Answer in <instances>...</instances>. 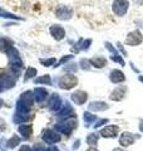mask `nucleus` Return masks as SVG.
<instances>
[{
  "label": "nucleus",
  "mask_w": 143,
  "mask_h": 151,
  "mask_svg": "<svg viewBox=\"0 0 143 151\" xmlns=\"http://www.w3.org/2000/svg\"><path fill=\"white\" fill-rule=\"evenodd\" d=\"M5 52H6V55L9 59V65H10L11 69L14 70V73L18 74L19 69L23 67V60L20 58V55H19V52L16 50V48H14V47H8Z\"/></svg>",
  "instance_id": "1"
},
{
  "label": "nucleus",
  "mask_w": 143,
  "mask_h": 151,
  "mask_svg": "<svg viewBox=\"0 0 143 151\" xmlns=\"http://www.w3.org/2000/svg\"><path fill=\"white\" fill-rule=\"evenodd\" d=\"M78 126V120L75 119V116L73 117H69V119H65L63 121L58 122L54 127L56 131L61 132L63 135H66V136H70V134L73 132V130L77 129Z\"/></svg>",
  "instance_id": "2"
},
{
  "label": "nucleus",
  "mask_w": 143,
  "mask_h": 151,
  "mask_svg": "<svg viewBox=\"0 0 143 151\" xmlns=\"http://www.w3.org/2000/svg\"><path fill=\"white\" fill-rule=\"evenodd\" d=\"M18 79V74L15 73H5L0 76V92H4L5 89H10L14 87Z\"/></svg>",
  "instance_id": "3"
},
{
  "label": "nucleus",
  "mask_w": 143,
  "mask_h": 151,
  "mask_svg": "<svg viewBox=\"0 0 143 151\" xmlns=\"http://www.w3.org/2000/svg\"><path fill=\"white\" fill-rule=\"evenodd\" d=\"M78 84V78L73 74H65L59 79V87L61 89H72Z\"/></svg>",
  "instance_id": "4"
},
{
  "label": "nucleus",
  "mask_w": 143,
  "mask_h": 151,
  "mask_svg": "<svg viewBox=\"0 0 143 151\" xmlns=\"http://www.w3.org/2000/svg\"><path fill=\"white\" fill-rule=\"evenodd\" d=\"M128 8H129V3L128 0H114L112 9L113 13L118 17H123L124 14L128 12Z\"/></svg>",
  "instance_id": "5"
},
{
  "label": "nucleus",
  "mask_w": 143,
  "mask_h": 151,
  "mask_svg": "<svg viewBox=\"0 0 143 151\" xmlns=\"http://www.w3.org/2000/svg\"><path fill=\"white\" fill-rule=\"evenodd\" d=\"M143 42V35L139 30H133L131 33H128V35L126 38V44L131 47L139 45Z\"/></svg>",
  "instance_id": "6"
},
{
  "label": "nucleus",
  "mask_w": 143,
  "mask_h": 151,
  "mask_svg": "<svg viewBox=\"0 0 143 151\" xmlns=\"http://www.w3.org/2000/svg\"><path fill=\"white\" fill-rule=\"evenodd\" d=\"M119 132V127L116 126V125H109V126H106L104 129L101 130V136L104 139H114L117 137Z\"/></svg>",
  "instance_id": "7"
},
{
  "label": "nucleus",
  "mask_w": 143,
  "mask_h": 151,
  "mask_svg": "<svg viewBox=\"0 0 143 151\" xmlns=\"http://www.w3.org/2000/svg\"><path fill=\"white\" fill-rule=\"evenodd\" d=\"M43 140H44V142H46V144L53 145V144L59 142L61 137L54 130H46V131H44V134H43Z\"/></svg>",
  "instance_id": "8"
},
{
  "label": "nucleus",
  "mask_w": 143,
  "mask_h": 151,
  "mask_svg": "<svg viewBox=\"0 0 143 151\" xmlns=\"http://www.w3.org/2000/svg\"><path fill=\"white\" fill-rule=\"evenodd\" d=\"M48 107L50 111H59L61 108V98L58 93H53L48 101Z\"/></svg>",
  "instance_id": "9"
},
{
  "label": "nucleus",
  "mask_w": 143,
  "mask_h": 151,
  "mask_svg": "<svg viewBox=\"0 0 143 151\" xmlns=\"http://www.w3.org/2000/svg\"><path fill=\"white\" fill-rule=\"evenodd\" d=\"M55 15L56 18H59L60 20H69V19L73 17V10L68 6H59L55 10Z\"/></svg>",
  "instance_id": "10"
},
{
  "label": "nucleus",
  "mask_w": 143,
  "mask_h": 151,
  "mask_svg": "<svg viewBox=\"0 0 143 151\" xmlns=\"http://www.w3.org/2000/svg\"><path fill=\"white\" fill-rule=\"evenodd\" d=\"M87 100H88V93L84 91H80L79 89V91H75L72 93V101H73L75 105L82 106L87 102Z\"/></svg>",
  "instance_id": "11"
},
{
  "label": "nucleus",
  "mask_w": 143,
  "mask_h": 151,
  "mask_svg": "<svg viewBox=\"0 0 143 151\" xmlns=\"http://www.w3.org/2000/svg\"><path fill=\"white\" fill-rule=\"evenodd\" d=\"M126 93H127V86H118L117 88L113 89L109 98L112 101H122L126 97Z\"/></svg>",
  "instance_id": "12"
},
{
  "label": "nucleus",
  "mask_w": 143,
  "mask_h": 151,
  "mask_svg": "<svg viewBox=\"0 0 143 151\" xmlns=\"http://www.w3.org/2000/svg\"><path fill=\"white\" fill-rule=\"evenodd\" d=\"M134 141H136V136L133 134H131V132H123L121 137H119V145L123 146V147H128V146L134 144Z\"/></svg>",
  "instance_id": "13"
},
{
  "label": "nucleus",
  "mask_w": 143,
  "mask_h": 151,
  "mask_svg": "<svg viewBox=\"0 0 143 151\" xmlns=\"http://www.w3.org/2000/svg\"><path fill=\"white\" fill-rule=\"evenodd\" d=\"M74 116V110L70 106V103L66 102L64 106H61V108L58 111V117L59 119H69V117Z\"/></svg>",
  "instance_id": "14"
},
{
  "label": "nucleus",
  "mask_w": 143,
  "mask_h": 151,
  "mask_svg": "<svg viewBox=\"0 0 143 151\" xmlns=\"http://www.w3.org/2000/svg\"><path fill=\"white\" fill-rule=\"evenodd\" d=\"M50 35L54 38L55 40H61L65 37V30L63 27L60 25H51L50 27Z\"/></svg>",
  "instance_id": "15"
},
{
  "label": "nucleus",
  "mask_w": 143,
  "mask_h": 151,
  "mask_svg": "<svg viewBox=\"0 0 143 151\" xmlns=\"http://www.w3.org/2000/svg\"><path fill=\"white\" fill-rule=\"evenodd\" d=\"M109 78H111V81L113 83H122V82H124L126 81V76L124 73L122 72V70H119V69H113L111 74H109Z\"/></svg>",
  "instance_id": "16"
},
{
  "label": "nucleus",
  "mask_w": 143,
  "mask_h": 151,
  "mask_svg": "<svg viewBox=\"0 0 143 151\" xmlns=\"http://www.w3.org/2000/svg\"><path fill=\"white\" fill-rule=\"evenodd\" d=\"M34 98H35V101L38 103H41V102H44L46 100V97H48V91L45 88H43V87H38L34 89Z\"/></svg>",
  "instance_id": "17"
},
{
  "label": "nucleus",
  "mask_w": 143,
  "mask_h": 151,
  "mask_svg": "<svg viewBox=\"0 0 143 151\" xmlns=\"http://www.w3.org/2000/svg\"><path fill=\"white\" fill-rule=\"evenodd\" d=\"M18 131L25 140H29L33 135V126L31 125H20Z\"/></svg>",
  "instance_id": "18"
},
{
  "label": "nucleus",
  "mask_w": 143,
  "mask_h": 151,
  "mask_svg": "<svg viewBox=\"0 0 143 151\" xmlns=\"http://www.w3.org/2000/svg\"><path fill=\"white\" fill-rule=\"evenodd\" d=\"M89 110L90 111H95V112H101V111H106L108 110V105L106 102H102V101H94V102H90L89 103Z\"/></svg>",
  "instance_id": "19"
},
{
  "label": "nucleus",
  "mask_w": 143,
  "mask_h": 151,
  "mask_svg": "<svg viewBox=\"0 0 143 151\" xmlns=\"http://www.w3.org/2000/svg\"><path fill=\"white\" fill-rule=\"evenodd\" d=\"M89 63L93 65L95 68H103L104 65H107V59L104 57H101V55H97V57H93L92 59H89Z\"/></svg>",
  "instance_id": "20"
},
{
  "label": "nucleus",
  "mask_w": 143,
  "mask_h": 151,
  "mask_svg": "<svg viewBox=\"0 0 143 151\" xmlns=\"http://www.w3.org/2000/svg\"><path fill=\"white\" fill-rule=\"evenodd\" d=\"M29 120H33V115H23V113H18L15 112V115L13 117V121L15 122V124H23V122H26Z\"/></svg>",
  "instance_id": "21"
},
{
  "label": "nucleus",
  "mask_w": 143,
  "mask_h": 151,
  "mask_svg": "<svg viewBox=\"0 0 143 151\" xmlns=\"http://www.w3.org/2000/svg\"><path fill=\"white\" fill-rule=\"evenodd\" d=\"M20 137L19 136H16V135H13V137L11 139H9L8 141H6V146H8V149H15L16 146L20 144Z\"/></svg>",
  "instance_id": "22"
},
{
  "label": "nucleus",
  "mask_w": 143,
  "mask_h": 151,
  "mask_svg": "<svg viewBox=\"0 0 143 151\" xmlns=\"http://www.w3.org/2000/svg\"><path fill=\"white\" fill-rule=\"evenodd\" d=\"M98 135L97 134H89L87 136V139H85V141H87V144L90 146V147H94L95 145L98 144Z\"/></svg>",
  "instance_id": "23"
},
{
  "label": "nucleus",
  "mask_w": 143,
  "mask_h": 151,
  "mask_svg": "<svg viewBox=\"0 0 143 151\" xmlns=\"http://www.w3.org/2000/svg\"><path fill=\"white\" fill-rule=\"evenodd\" d=\"M83 119H84V122H85V125H87V127H89V125L92 124V122L97 120V116H94L93 113H90V112H84Z\"/></svg>",
  "instance_id": "24"
},
{
  "label": "nucleus",
  "mask_w": 143,
  "mask_h": 151,
  "mask_svg": "<svg viewBox=\"0 0 143 151\" xmlns=\"http://www.w3.org/2000/svg\"><path fill=\"white\" fill-rule=\"evenodd\" d=\"M34 82H35V84H40V83H43V84H51V79H50V76H48V74H45V76H43V77H39V78H35L34 79Z\"/></svg>",
  "instance_id": "25"
},
{
  "label": "nucleus",
  "mask_w": 143,
  "mask_h": 151,
  "mask_svg": "<svg viewBox=\"0 0 143 151\" xmlns=\"http://www.w3.org/2000/svg\"><path fill=\"white\" fill-rule=\"evenodd\" d=\"M36 73H38V70L35 69V68H33V67H29L26 70H25V76H24V81H29L30 78H33L34 76H36Z\"/></svg>",
  "instance_id": "26"
},
{
  "label": "nucleus",
  "mask_w": 143,
  "mask_h": 151,
  "mask_svg": "<svg viewBox=\"0 0 143 151\" xmlns=\"http://www.w3.org/2000/svg\"><path fill=\"white\" fill-rule=\"evenodd\" d=\"M46 149H45V146L43 145V144H35L34 146H33V149H31V151H45Z\"/></svg>",
  "instance_id": "27"
},
{
  "label": "nucleus",
  "mask_w": 143,
  "mask_h": 151,
  "mask_svg": "<svg viewBox=\"0 0 143 151\" xmlns=\"http://www.w3.org/2000/svg\"><path fill=\"white\" fill-rule=\"evenodd\" d=\"M106 48H107L109 52H112L114 55H119V54H118V52H117V49L114 48V47H113L111 43H106Z\"/></svg>",
  "instance_id": "28"
},
{
  "label": "nucleus",
  "mask_w": 143,
  "mask_h": 151,
  "mask_svg": "<svg viewBox=\"0 0 143 151\" xmlns=\"http://www.w3.org/2000/svg\"><path fill=\"white\" fill-rule=\"evenodd\" d=\"M40 62L44 64L45 67H48V65H51V64H54V63H55V58H50V59H46V60H45V59H41Z\"/></svg>",
  "instance_id": "29"
},
{
  "label": "nucleus",
  "mask_w": 143,
  "mask_h": 151,
  "mask_svg": "<svg viewBox=\"0 0 143 151\" xmlns=\"http://www.w3.org/2000/svg\"><path fill=\"white\" fill-rule=\"evenodd\" d=\"M108 122V120H106V119H102V120H99V121H97L94 124V127L95 129H98V127H101V126H103V125H106Z\"/></svg>",
  "instance_id": "30"
},
{
  "label": "nucleus",
  "mask_w": 143,
  "mask_h": 151,
  "mask_svg": "<svg viewBox=\"0 0 143 151\" xmlns=\"http://www.w3.org/2000/svg\"><path fill=\"white\" fill-rule=\"evenodd\" d=\"M112 59L114 60V62H117V63H119L121 65H124V60H123L121 57L119 55H112Z\"/></svg>",
  "instance_id": "31"
},
{
  "label": "nucleus",
  "mask_w": 143,
  "mask_h": 151,
  "mask_svg": "<svg viewBox=\"0 0 143 151\" xmlns=\"http://www.w3.org/2000/svg\"><path fill=\"white\" fill-rule=\"evenodd\" d=\"M82 43H83V45L80 47V48L85 50V49H88V48H89V45H90V43H92V40H90V39H88V40H83Z\"/></svg>",
  "instance_id": "32"
},
{
  "label": "nucleus",
  "mask_w": 143,
  "mask_h": 151,
  "mask_svg": "<svg viewBox=\"0 0 143 151\" xmlns=\"http://www.w3.org/2000/svg\"><path fill=\"white\" fill-rule=\"evenodd\" d=\"M77 64H75V63H72V64H68V65H66V67H65V70H73V72H75V70H77Z\"/></svg>",
  "instance_id": "33"
},
{
  "label": "nucleus",
  "mask_w": 143,
  "mask_h": 151,
  "mask_svg": "<svg viewBox=\"0 0 143 151\" xmlns=\"http://www.w3.org/2000/svg\"><path fill=\"white\" fill-rule=\"evenodd\" d=\"M80 64H82V68L83 69H89V60H85V59H82L80 60Z\"/></svg>",
  "instance_id": "34"
},
{
  "label": "nucleus",
  "mask_w": 143,
  "mask_h": 151,
  "mask_svg": "<svg viewBox=\"0 0 143 151\" xmlns=\"http://www.w3.org/2000/svg\"><path fill=\"white\" fill-rule=\"evenodd\" d=\"M72 58H73V55H68V57H64V58H61V60H60V62L58 63V65L63 64L64 62H66V60H68V59H72ZM58 65H55V67H58Z\"/></svg>",
  "instance_id": "35"
},
{
  "label": "nucleus",
  "mask_w": 143,
  "mask_h": 151,
  "mask_svg": "<svg viewBox=\"0 0 143 151\" xmlns=\"http://www.w3.org/2000/svg\"><path fill=\"white\" fill-rule=\"evenodd\" d=\"M45 151H59V149L56 146H48Z\"/></svg>",
  "instance_id": "36"
},
{
  "label": "nucleus",
  "mask_w": 143,
  "mask_h": 151,
  "mask_svg": "<svg viewBox=\"0 0 143 151\" xmlns=\"http://www.w3.org/2000/svg\"><path fill=\"white\" fill-rule=\"evenodd\" d=\"M19 151H31V149H30V147H29V146H28V145H23Z\"/></svg>",
  "instance_id": "37"
},
{
  "label": "nucleus",
  "mask_w": 143,
  "mask_h": 151,
  "mask_svg": "<svg viewBox=\"0 0 143 151\" xmlns=\"http://www.w3.org/2000/svg\"><path fill=\"white\" fill-rule=\"evenodd\" d=\"M79 145H80V141H79V140H77V141H75V142H74L73 149H74V150H75V149H78V147H79Z\"/></svg>",
  "instance_id": "38"
},
{
  "label": "nucleus",
  "mask_w": 143,
  "mask_h": 151,
  "mask_svg": "<svg viewBox=\"0 0 143 151\" xmlns=\"http://www.w3.org/2000/svg\"><path fill=\"white\" fill-rule=\"evenodd\" d=\"M85 151H99V150H97L95 147H89V149H87Z\"/></svg>",
  "instance_id": "39"
},
{
  "label": "nucleus",
  "mask_w": 143,
  "mask_h": 151,
  "mask_svg": "<svg viewBox=\"0 0 143 151\" xmlns=\"http://www.w3.org/2000/svg\"><path fill=\"white\" fill-rule=\"evenodd\" d=\"M139 130L143 132V120H141V124H139Z\"/></svg>",
  "instance_id": "40"
},
{
  "label": "nucleus",
  "mask_w": 143,
  "mask_h": 151,
  "mask_svg": "<svg viewBox=\"0 0 143 151\" xmlns=\"http://www.w3.org/2000/svg\"><path fill=\"white\" fill-rule=\"evenodd\" d=\"M142 1H143V0H134V3L137 4V5H141Z\"/></svg>",
  "instance_id": "41"
},
{
  "label": "nucleus",
  "mask_w": 143,
  "mask_h": 151,
  "mask_svg": "<svg viewBox=\"0 0 143 151\" xmlns=\"http://www.w3.org/2000/svg\"><path fill=\"white\" fill-rule=\"evenodd\" d=\"M4 106V101H3V98H0V108H1Z\"/></svg>",
  "instance_id": "42"
},
{
  "label": "nucleus",
  "mask_w": 143,
  "mask_h": 151,
  "mask_svg": "<svg viewBox=\"0 0 143 151\" xmlns=\"http://www.w3.org/2000/svg\"><path fill=\"white\" fill-rule=\"evenodd\" d=\"M113 151H123V150H122V149H119V147H118V149H114Z\"/></svg>",
  "instance_id": "43"
},
{
  "label": "nucleus",
  "mask_w": 143,
  "mask_h": 151,
  "mask_svg": "<svg viewBox=\"0 0 143 151\" xmlns=\"http://www.w3.org/2000/svg\"><path fill=\"white\" fill-rule=\"evenodd\" d=\"M139 81H142V82H143V76H139Z\"/></svg>",
  "instance_id": "44"
}]
</instances>
